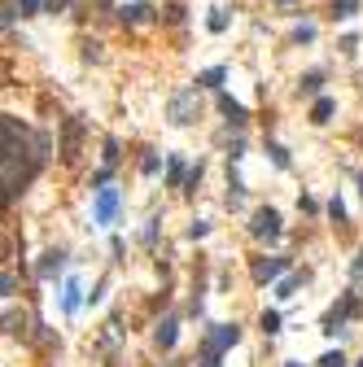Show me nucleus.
<instances>
[{"instance_id": "nucleus-1", "label": "nucleus", "mask_w": 363, "mask_h": 367, "mask_svg": "<svg viewBox=\"0 0 363 367\" xmlns=\"http://www.w3.org/2000/svg\"><path fill=\"white\" fill-rule=\"evenodd\" d=\"M48 162V136L31 131L22 119L0 114V210H9L22 197V188L40 175Z\"/></svg>"}, {"instance_id": "nucleus-2", "label": "nucleus", "mask_w": 363, "mask_h": 367, "mask_svg": "<svg viewBox=\"0 0 363 367\" xmlns=\"http://www.w3.org/2000/svg\"><path fill=\"white\" fill-rule=\"evenodd\" d=\"M241 341V328L237 324H214L206 332V345H202V359H197V367H219L223 350H232Z\"/></svg>"}, {"instance_id": "nucleus-3", "label": "nucleus", "mask_w": 363, "mask_h": 367, "mask_svg": "<svg viewBox=\"0 0 363 367\" xmlns=\"http://www.w3.org/2000/svg\"><path fill=\"white\" fill-rule=\"evenodd\" d=\"M167 119H171L175 127H188V123H197V119H202V92H197V88L175 92L171 101H167Z\"/></svg>"}, {"instance_id": "nucleus-4", "label": "nucleus", "mask_w": 363, "mask_h": 367, "mask_svg": "<svg viewBox=\"0 0 363 367\" xmlns=\"http://www.w3.org/2000/svg\"><path fill=\"white\" fill-rule=\"evenodd\" d=\"M355 315H359V293H346L341 302L324 315V332H328V337H341V332H346L341 324H346V320H355Z\"/></svg>"}, {"instance_id": "nucleus-5", "label": "nucleus", "mask_w": 363, "mask_h": 367, "mask_svg": "<svg viewBox=\"0 0 363 367\" xmlns=\"http://www.w3.org/2000/svg\"><path fill=\"white\" fill-rule=\"evenodd\" d=\"M119 206H123V197H119V188H96V202H92V223H114V214H119Z\"/></svg>"}, {"instance_id": "nucleus-6", "label": "nucleus", "mask_w": 363, "mask_h": 367, "mask_svg": "<svg viewBox=\"0 0 363 367\" xmlns=\"http://www.w3.org/2000/svg\"><path fill=\"white\" fill-rule=\"evenodd\" d=\"M79 144H84V119H66V127H61V162L71 166L75 158H79Z\"/></svg>"}, {"instance_id": "nucleus-7", "label": "nucleus", "mask_w": 363, "mask_h": 367, "mask_svg": "<svg viewBox=\"0 0 363 367\" xmlns=\"http://www.w3.org/2000/svg\"><path fill=\"white\" fill-rule=\"evenodd\" d=\"M250 232H254L258 241H276V237H280V210H272V206L254 210V219H250Z\"/></svg>"}, {"instance_id": "nucleus-8", "label": "nucleus", "mask_w": 363, "mask_h": 367, "mask_svg": "<svg viewBox=\"0 0 363 367\" xmlns=\"http://www.w3.org/2000/svg\"><path fill=\"white\" fill-rule=\"evenodd\" d=\"M285 271H289V258H258V262H254V280H258V285L280 280Z\"/></svg>"}, {"instance_id": "nucleus-9", "label": "nucleus", "mask_w": 363, "mask_h": 367, "mask_svg": "<svg viewBox=\"0 0 363 367\" xmlns=\"http://www.w3.org/2000/svg\"><path fill=\"white\" fill-rule=\"evenodd\" d=\"M79 302H84V280L71 276V280L61 285V310H66V315H75V310H79Z\"/></svg>"}, {"instance_id": "nucleus-10", "label": "nucleus", "mask_w": 363, "mask_h": 367, "mask_svg": "<svg viewBox=\"0 0 363 367\" xmlns=\"http://www.w3.org/2000/svg\"><path fill=\"white\" fill-rule=\"evenodd\" d=\"M119 18H123L127 27H140V22H149V18H154V5H145V0H136V5H123V9H119Z\"/></svg>"}, {"instance_id": "nucleus-11", "label": "nucleus", "mask_w": 363, "mask_h": 367, "mask_svg": "<svg viewBox=\"0 0 363 367\" xmlns=\"http://www.w3.org/2000/svg\"><path fill=\"white\" fill-rule=\"evenodd\" d=\"M219 110L228 114V123H232V127H245V123H250V114H245V105H241V101H232L228 92L219 96Z\"/></svg>"}, {"instance_id": "nucleus-12", "label": "nucleus", "mask_w": 363, "mask_h": 367, "mask_svg": "<svg viewBox=\"0 0 363 367\" xmlns=\"http://www.w3.org/2000/svg\"><path fill=\"white\" fill-rule=\"evenodd\" d=\"M333 110H337V101H333V96H316V105H311V123H316V127H324L328 119H333Z\"/></svg>"}, {"instance_id": "nucleus-13", "label": "nucleus", "mask_w": 363, "mask_h": 367, "mask_svg": "<svg viewBox=\"0 0 363 367\" xmlns=\"http://www.w3.org/2000/svg\"><path fill=\"white\" fill-rule=\"evenodd\" d=\"M175 337H179V324H175V320H162V324H158V332H154L158 350H171V345H175Z\"/></svg>"}, {"instance_id": "nucleus-14", "label": "nucleus", "mask_w": 363, "mask_h": 367, "mask_svg": "<svg viewBox=\"0 0 363 367\" xmlns=\"http://www.w3.org/2000/svg\"><path fill=\"white\" fill-rule=\"evenodd\" d=\"M61 262H66V254H61V249H48V254H44V262H40V280H53V276L61 271Z\"/></svg>"}, {"instance_id": "nucleus-15", "label": "nucleus", "mask_w": 363, "mask_h": 367, "mask_svg": "<svg viewBox=\"0 0 363 367\" xmlns=\"http://www.w3.org/2000/svg\"><path fill=\"white\" fill-rule=\"evenodd\" d=\"M320 83H324V75H320V70L302 75V79H298V96H320Z\"/></svg>"}, {"instance_id": "nucleus-16", "label": "nucleus", "mask_w": 363, "mask_h": 367, "mask_svg": "<svg viewBox=\"0 0 363 367\" xmlns=\"http://www.w3.org/2000/svg\"><path fill=\"white\" fill-rule=\"evenodd\" d=\"M302 280H306V271H302V276H285V280L276 285V297H280V302H289V297L298 293V285H302Z\"/></svg>"}, {"instance_id": "nucleus-17", "label": "nucleus", "mask_w": 363, "mask_h": 367, "mask_svg": "<svg viewBox=\"0 0 363 367\" xmlns=\"http://www.w3.org/2000/svg\"><path fill=\"white\" fill-rule=\"evenodd\" d=\"M223 79H228V70H223V66H214V70H206V75H197V88H219Z\"/></svg>"}, {"instance_id": "nucleus-18", "label": "nucleus", "mask_w": 363, "mask_h": 367, "mask_svg": "<svg viewBox=\"0 0 363 367\" xmlns=\"http://www.w3.org/2000/svg\"><path fill=\"white\" fill-rule=\"evenodd\" d=\"M0 328H5V332H22V328H27V315H22V310L0 315Z\"/></svg>"}, {"instance_id": "nucleus-19", "label": "nucleus", "mask_w": 363, "mask_h": 367, "mask_svg": "<svg viewBox=\"0 0 363 367\" xmlns=\"http://www.w3.org/2000/svg\"><path fill=\"white\" fill-rule=\"evenodd\" d=\"M363 0H333V18H355Z\"/></svg>"}, {"instance_id": "nucleus-20", "label": "nucleus", "mask_w": 363, "mask_h": 367, "mask_svg": "<svg viewBox=\"0 0 363 367\" xmlns=\"http://www.w3.org/2000/svg\"><path fill=\"white\" fill-rule=\"evenodd\" d=\"M258 328L267 332V337H276V332H280V310H262V320H258Z\"/></svg>"}, {"instance_id": "nucleus-21", "label": "nucleus", "mask_w": 363, "mask_h": 367, "mask_svg": "<svg viewBox=\"0 0 363 367\" xmlns=\"http://www.w3.org/2000/svg\"><path fill=\"white\" fill-rule=\"evenodd\" d=\"M206 27L214 31V36H223V31H228V9H210V22Z\"/></svg>"}, {"instance_id": "nucleus-22", "label": "nucleus", "mask_w": 363, "mask_h": 367, "mask_svg": "<svg viewBox=\"0 0 363 367\" xmlns=\"http://www.w3.org/2000/svg\"><path fill=\"white\" fill-rule=\"evenodd\" d=\"M267 153H272V162L280 166V171H285V166H289V149H285V144H276V140H267Z\"/></svg>"}, {"instance_id": "nucleus-23", "label": "nucleus", "mask_w": 363, "mask_h": 367, "mask_svg": "<svg viewBox=\"0 0 363 367\" xmlns=\"http://www.w3.org/2000/svg\"><path fill=\"white\" fill-rule=\"evenodd\" d=\"M188 175H184V162H179V158H171V171H167V184H171V188H179V184H184Z\"/></svg>"}, {"instance_id": "nucleus-24", "label": "nucleus", "mask_w": 363, "mask_h": 367, "mask_svg": "<svg viewBox=\"0 0 363 367\" xmlns=\"http://www.w3.org/2000/svg\"><path fill=\"white\" fill-rule=\"evenodd\" d=\"M162 22H184V5H167V9H162Z\"/></svg>"}, {"instance_id": "nucleus-25", "label": "nucleus", "mask_w": 363, "mask_h": 367, "mask_svg": "<svg viewBox=\"0 0 363 367\" xmlns=\"http://www.w3.org/2000/svg\"><path fill=\"white\" fill-rule=\"evenodd\" d=\"M320 367H346V354L341 350H328V354L320 359Z\"/></svg>"}, {"instance_id": "nucleus-26", "label": "nucleus", "mask_w": 363, "mask_h": 367, "mask_svg": "<svg viewBox=\"0 0 363 367\" xmlns=\"http://www.w3.org/2000/svg\"><path fill=\"white\" fill-rule=\"evenodd\" d=\"M293 40H298V44H311V40H316V27H311V22H302L298 31H293Z\"/></svg>"}, {"instance_id": "nucleus-27", "label": "nucleus", "mask_w": 363, "mask_h": 367, "mask_svg": "<svg viewBox=\"0 0 363 367\" xmlns=\"http://www.w3.org/2000/svg\"><path fill=\"white\" fill-rule=\"evenodd\" d=\"M206 232H210V223H206V219H193V227H188V237H193V241H202Z\"/></svg>"}, {"instance_id": "nucleus-28", "label": "nucleus", "mask_w": 363, "mask_h": 367, "mask_svg": "<svg viewBox=\"0 0 363 367\" xmlns=\"http://www.w3.org/2000/svg\"><path fill=\"white\" fill-rule=\"evenodd\" d=\"M101 149H105V166H114V162H119V140H105Z\"/></svg>"}, {"instance_id": "nucleus-29", "label": "nucleus", "mask_w": 363, "mask_h": 367, "mask_svg": "<svg viewBox=\"0 0 363 367\" xmlns=\"http://www.w3.org/2000/svg\"><path fill=\"white\" fill-rule=\"evenodd\" d=\"M328 214H333L337 223H346V206H341V197H333V202H328Z\"/></svg>"}, {"instance_id": "nucleus-30", "label": "nucleus", "mask_w": 363, "mask_h": 367, "mask_svg": "<svg viewBox=\"0 0 363 367\" xmlns=\"http://www.w3.org/2000/svg\"><path fill=\"white\" fill-rule=\"evenodd\" d=\"M158 166H162V162H158V153H149V158L140 162V171H145V175H158Z\"/></svg>"}, {"instance_id": "nucleus-31", "label": "nucleus", "mask_w": 363, "mask_h": 367, "mask_svg": "<svg viewBox=\"0 0 363 367\" xmlns=\"http://www.w3.org/2000/svg\"><path fill=\"white\" fill-rule=\"evenodd\" d=\"M13 289H18V285H13V276H5V271H0V297H9Z\"/></svg>"}, {"instance_id": "nucleus-32", "label": "nucleus", "mask_w": 363, "mask_h": 367, "mask_svg": "<svg viewBox=\"0 0 363 367\" xmlns=\"http://www.w3.org/2000/svg\"><path fill=\"white\" fill-rule=\"evenodd\" d=\"M9 254H13V241H9V237H0V262H9Z\"/></svg>"}, {"instance_id": "nucleus-33", "label": "nucleus", "mask_w": 363, "mask_h": 367, "mask_svg": "<svg viewBox=\"0 0 363 367\" xmlns=\"http://www.w3.org/2000/svg\"><path fill=\"white\" fill-rule=\"evenodd\" d=\"M298 206H302V210H306V214H316V210H320V206H316V197H306V193H302V197H298Z\"/></svg>"}, {"instance_id": "nucleus-34", "label": "nucleus", "mask_w": 363, "mask_h": 367, "mask_svg": "<svg viewBox=\"0 0 363 367\" xmlns=\"http://www.w3.org/2000/svg\"><path fill=\"white\" fill-rule=\"evenodd\" d=\"M18 9H22V13H36V9H40V0H22Z\"/></svg>"}, {"instance_id": "nucleus-35", "label": "nucleus", "mask_w": 363, "mask_h": 367, "mask_svg": "<svg viewBox=\"0 0 363 367\" xmlns=\"http://www.w3.org/2000/svg\"><path fill=\"white\" fill-rule=\"evenodd\" d=\"M355 280H363V254L355 258Z\"/></svg>"}, {"instance_id": "nucleus-36", "label": "nucleus", "mask_w": 363, "mask_h": 367, "mask_svg": "<svg viewBox=\"0 0 363 367\" xmlns=\"http://www.w3.org/2000/svg\"><path fill=\"white\" fill-rule=\"evenodd\" d=\"M5 79H9V66H5V61H0V83H5Z\"/></svg>"}, {"instance_id": "nucleus-37", "label": "nucleus", "mask_w": 363, "mask_h": 367, "mask_svg": "<svg viewBox=\"0 0 363 367\" xmlns=\"http://www.w3.org/2000/svg\"><path fill=\"white\" fill-rule=\"evenodd\" d=\"M276 5H293V0H276Z\"/></svg>"}, {"instance_id": "nucleus-38", "label": "nucleus", "mask_w": 363, "mask_h": 367, "mask_svg": "<svg viewBox=\"0 0 363 367\" xmlns=\"http://www.w3.org/2000/svg\"><path fill=\"white\" fill-rule=\"evenodd\" d=\"M289 367H302V363H289Z\"/></svg>"}, {"instance_id": "nucleus-39", "label": "nucleus", "mask_w": 363, "mask_h": 367, "mask_svg": "<svg viewBox=\"0 0 363 367\" xmlns=\"http://www.w3.org/2000/svg\"><path fill=\"white\" fill-rule=\"evenodd\" d=\"M359 367H363V359H359Z\"/></svg>"}]
</instances>
